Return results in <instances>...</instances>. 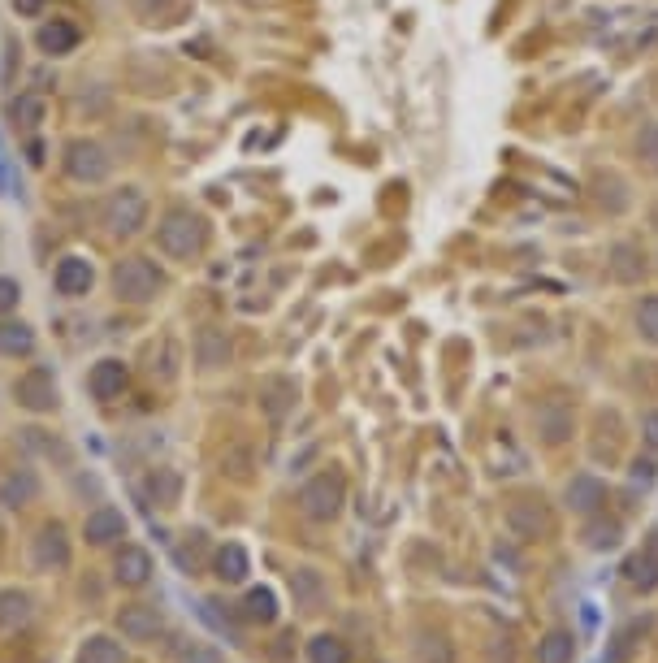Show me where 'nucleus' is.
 Returning <instances> with one entry per match:
<instances>
[{"instance_id": "8", "label": "nucleus", "mask_w": 658, "mask_h": 663, "mask_svg": "<svg viewBox=\"0 0 658 663\" xmlns=\"http://www.w3.org/2000/svg\"><path fill=\"white\" fill-rule=\"evenodd\" d=\"M52 286H57V295L78 299L96 286V269H91L87 256H61L57 269H52Z\"/></svg>"}, {"instance_id": "5", "label": "nucleus", "mask_w": 658, "mask_h": 663, "mask_svg": "<svg viewBox=\"0 0 658 663\" xmlns=\"http://www.w3.org/2000/svg\"><path fill=\"white\" fill-rule=\"evenodd\" d=\"M13 399H18V408H26V412H57V403H61L57 373H52L48 364L26 369L18 382H13Z\"/></svg>"}, {"instance_id": "20", "label": "nucleus", "mask_w": 658, "mask_h": 663, "mask_svg": "<svg viewBox=\"0 0 658 663\" xmlns=\"http://www.w3.org/2000/svg\"><path fill=\"white\" fill-rule=\"evenodd\" d=\"M507 525L516 529V538H537V533H546V512H542V507H537V503L520 499V503H511Z\"/></svg>"}, {"instance_id": "30", "label": "nucleus", "mask_w": 658, "mask_h": 663, "mask_svg": "<svg viewBox=\"0 0 658 663\" xmlns=\"http://www.w3.org/2000/svg\"><path fill=\"white\" fill-rule=\"evenodd\" d=\"M624 572H628V581H633V585H641V590H654V585H658V559L650 551L628 559Z\"/></svg>"}, {"instance_id": "23", "label": "nucleus", "mask_w": 658, "mask_h": 663, "mask_svg": "<svg viewBox=\"0 0 658 663\" xmlns=\"http://www.w3.org/2000/svg\"><path fill=\"white\" fill-rule=\"evenodd\" d=\"M611 278L615 282H637L641 278V247L637 243H615L611 247Z\"/></svg>"}, {"instance_id": "7", "label": "nucleus", "mask_w": 658, "mask_h": 663, "mask_svg": "<svg viewBox=\"0 0 658 663\" xmlns=\"http://www.w3.org/2000/svg\"><path fill=\"white\" fill-rule=\"evenodd\" d=\"M117 629H122V637H130V642H156V637L165 633V616L161 607L152 603H130L117 611Z\"/></svg>"}, {"instance_id": "14", "label": "nucleus", "mask_w": 658, "mask_h": 663, "mask_svg": "<svg viewBox=\"0 0 658 663\" xmlns=\"http://www.w3.org/2000/svg\"><path fill=\"white\" fill-rule=\"evenodd\" d=\"M195 360H200V369H221V364L230 360V338H226V330H217V325H204V330H195Z\"/></svg>"}, {"instance_id": "21", "label": "nucleus", "mask_w": 658, "mask_h": 663, "mask_svg": "<svg viewBox=\"0 0 658 663\" xmlns=\"http://www.w3.org/2000/svg\"><path fill=\"white\" fill-rule=\"evenodd\" d=\"M213 568H217V577L226 581V585H234V581H243L247 572H252V559H247V551L239 542H226L217 551V559H213Z\"/></svg>"}, {"instance_id": "3", "label": "nucleus", "mask_w": 658, "mask_h": 663, "mask_svg": "<svg viewBox=\"0 0 658 663\" xmlns=\"http://www.w3.org/2000/svg\"><path fill=\"white\" fill-rule=\"evenodd\" d=\"M104 226H109V234H117V239L139 234L143 226H148V195H143L139 187L113 191L109 200H104Z\"/></svg>"}, {"instance_id": "31", "label": "nucleus", "mask_w": 658, "mask_h": 663, "mask_svg": "<svg viewBox=\"0 0 658 663\" xmlns=\"http://www.w3.org/2000/svg\"><path fill=\"white\" fill-rule=\"evenodd\" d=\"M637 156H641V165H646L650 174H658V122L641 126V135H637Z\"/></svg>"}, {"instance_id": "9", "label": "nucleus", "mask_w": 658, "mask_h": 663, "mask_svg": "<svg viewBox=\"0 0 658 663\" xmlns=\"http://www.w3.org/2000/svg\"><path fill=\"white\" fill-rule=\"evenodd\" d=\"M35 499H39V477H35V468L13 464V468H5V473H0V507L18 512V507L35 503Z\"/></svg>"}, {"instance_id": "27", "label": "nucleus", "mask_w": 658, "mask_h": 663, "mask_svg": "<svg viewBox=\"0 0 658 663\" xmlns=\"http://www.w3.org/2000/svg\"><path fill=\"white\" fill-rule=\"evenodd\" d=\"M44 113H48V104L39 100V96H18V100L9 104L13 126H22V130H35L39 122H44Z\"/></svg>"}, {"instance_id": "17", "label": "nucleus", "mask_w": 658, "mask_h": 663, "mask_svg": "<svg viewBox=\"0 0 658 663\" xmlns=\"http://www.w3.org/2000/svg\"><path fill=\"white\" fill-rule=\"evenodd\" d=\"M143 490H148V499L156 507H174L182 499V477L174 473V468H152L148 481H143Z\"/></svg>"}, {"instance_id": "16", "label": "nucleus", "mask_w": 658, "mask_h": 663, "mask_svg": "<svg viewBox=\"0 0 658 663\" xmlns=\"http://www.w3.org/2000/svg\"><path fill=\"white\" fill-rule=\"evenodd\" d=\"M260 403H265V412L273 421H282V416L295 408V382L291 377H265V382H260Z\"/></svg>"}, {"instance_id": "36", "label": "nucleus", "mask_w": 658, "mask_h": 663, "mask_svg": "<svg viewBox=\"0 0 658 663\" xmlns=\"http://www.w3.org/2000/svg\"><path fill=\"white\" fill-rule=\"evenodd\" d=\"M44 5H48V0H13V13H18V18H39Z\"/></svg>"}, {"instance_id": "13", "label": "nucleus", "mask_w": 658, "mask_h": 663, "mask_svg": "<svg viewBox=\"0 0 658 663\" xmlns=\"http://www.w3.org/2000/svg\"><path fill=\"white\" fill-rule=\"evenodd\" d=\"M83 538L91 542V546H109V542H117V538H126V516L117 512V507H96V512H87V520H83Z\"/></svg>"}, {"instance_id": "34", "label": "nucleus", "mask_w": 658, "mask_h": 663, "mask_svg": "<svg viewBox=\"0 0 658 663\" xmlns=\"http://www.w3.org/2000/svg\"><path fill=\"white\" fill-rule=\"evenodd\" d=\"M589 533H594V538H589L594 546H615V542H620V525H615V520H611V525H594Z\"/></svg>"}, {"instance_id": "19", "label": "nucleus", "mask_w": 658, "mask_h": 663, "mask_svg": "<svg viewBox=\"0 0 658 663\" xmlns=\"http://www.w3.org/2000/svg\"><path fill=\"white\" fill-rule=\"evenodd\" d=\"M31 624V594L26 590H0V629L13 633Z\"/></svg>"}, {"instance_id": "2", "label": "nucleus", "mask_w": 658, "mask_h": 663, "mask_svg": "<svg viewBox=\"0 0 658 663\" xmlns=\"http://www.w3.org/2000/svg\"><path fill=\"white\" fill-rule=\"evenodd\" d=\"M165 291V273L152 256H126L113 269V295L122 304H152Z\"/></svg>"}, {"instance_id": "33", "label": "nucleus", "mask_w": 658, "mask_h": 663, "mask_svg": "<svg viewBox=\"0 0 658 663\" xmlns=\"http://www.w3.org/2000/svg\"><path fill=\"white\" fill-rule=\"evenodd\" d=\"M18 304H22V286L0 273V317H9V312L18 308Z\"/></svg>"}, {"instance_id": "25", "label": "nucleus", "mask_w": 658, "mask_h": 663, "mask_svg": "<svg viewBox=\"0 0 658 663\" xmlns=\"http://www.w3.org/2000/svg\"><path fill=\"white\" fill-rule=\"evenodd\" d=\"M308 655H312V663H351L347 642H342V637H334V633L312 637V642H308Z\"/></svg>"}, {"instance_id": "10", "label": "nucleus", "mask_w": 658, "mask_h": 663, "mask_svg": "<svg viewBox=\"0 0 658 663\" xmlns=\"http://www.w3.org/2000/svg\"><path fill=\"white\" fill-rule=\"evenodd\" d=\"M130 386V369L117 356H104V360H96L91 364V373H87V390L96 399H122V390Z\"/></svg>"}, {"instance_id": "18", "label": "nucleus", "mask_w": 658, "mask_h": 663, "mask_svg": "<svg viewBox=\"0 0 658 663\" xmlns=\"http://www.w3.org/2000/svg\"><path fill=\"white\" fill-rule=\"evenodd\" d=\"M35 351V330L26 321H0V356L18 360Z\"/></svg>"}, {"instance_id": "12", "label": "nucleus", "mask_w": 658, "mask_h": 663, "mask_svg": "<svg viewBox=\"0 0 658 663\" xmlns=\"http://www.w3.org/2000/svg\"><path fill=\"white\" fill-rule=\"evenodd\" d=\"M35 564L39 568H65L70 564V538H65V525H57V520H52V525H44L35 533Z\"/></svg>"}, {"instance_id": "11", "label": "nucleus", "mask_w": 658, "mask_h": 663, "mask_svg": "<svg viewBox=\"0 0 658 663\" xmlns=\"http://www.w3.org/2000/svg\"><path fill=\"white\" fill-rule=\"evenodd\" d=\"M113 581L126 585V590H139V585H148V581H152V555L143 551V546L126 542L122 551H117V559H113Z\"/></svg>"}, {"instance_id": "28", "label": "nucleus", "mask_w": 658, "mask_h": 663, "mask_svg": "<svg viewBox=\"0 0 658 663\" xmlns=\"http://www.w3.org/2000/svg\"><path fill=\"white\" fill-rule=\"evenodd\" d=\"M572 633H546L537 642V663H572Z\"/></svg>"}, {"instance_id": "24", "label": "nucleus", "mask_w": 658, "mask_h": 663, "mask_svg": "<svg viewBox=\"0 0 658 663\" xmlns=\"http://www.w3.org/2000/svg\"><path fill=\"white\" fill-rule=\"evenodd\" d=\"M78 663H126V650H122V642L96 633L83 642V650H78Z\"/></svg>"}, {"instance_id": "22", "label": "nucleus", "mask_w": 658, "mask_h": 663, "mask_svg": "<svg viewBox=\"0 0 658 663\" xmlns=\"http://www.w3.org/2000/svg\"><path fill=\"white\" fill-rule=\"evenodd\" d=\"M273 616H278V594H273L269 585H256V590H247V598H243V620H252V624H273Z\"/></svg>"}, {"instance_id": "26", "label": "nucleus", "mask_w": 658, "mask_h": 663, "mask_svg": "<svg viewBox=\"0 0 658 663\" xmlns=\"http://www.w3.org/2000/svg\"><path fill=\"white\" fill-rule=\"evenodd\" d=\"M568 499H572V507H581V512H594V507L607 499V490H602L598 477H576L568 486Z\"/></svg>"}, {"instance_id": "37", "label": "nucleus", "mask_w": 658, "mask_h": 663, "mask_svg": "<svg viewBox=\"0 0 658 663\" xmlns=\"http://www.w3.org/2000/svg\"><path fill=\"white\" fill-rule=\"evenodd\" d=\"M641 434H646L650 447H658V412H646V416H641Z\"/></svg>"}, {"instance_id": "6", "label": "nucleus", "mask_w": 658, "mask_h": 663, "mask_svg": "<svg viewBox=\"0 0 658 663\" xmlns=\"http://www.w3.org/2000/svg\"><path fill=\"white\" fill-rule=\"evenodd\" d=\"M113 169V156L96 139H70L65 143V174L74 182H104Z\"/></svg>"}, {"instance_id": "15", "label": "nucleus", "mask_w": 658, "mask_h": 663, "mask_svg": "<svg viewBox=\"0 0 658 663\" xmlns=\"http://www.w3.org/2000/svg\"><path fill=\"white\" fill-rule=\"evenodd\" d=\"M39 48L48 52V57H65V52H74L78 48V26L74 22H65V18H52L39 26Z\"/></svg>"}, {"instance_id": "1", "label": "nucleus", "mask_w": 658, "mask_h": 663, "mask_svg": "<svg viewBox=\"0 0 658 663\" xmlns=\"http://www.w3.org/2000/svg\"><path fill=\"white\" fill-rule=\"evenodd\" d=\"M156 247L169 260H195L208 247V221L191 208H169L156 226Z\"/></svg>"}, {"instance_id": "38", "label": "nucleus", "mask_w": 658, "mask_h": 663, "mask_svg": "<svg viewBox=\"0 0 658 663\" xmlns=\"http://www.w3.org/2000/svg\"><path fill=\"white\" fill-rule=\"evenodd\" d=\"M26 152H31V165H44V143H31Z\"/></svg>"}, {"instance_id": "35", "label": "nucleus", "mask_w": 658, "mask_h": 663, "mask_svg": "<svg viewBox=\"0 0 658 663\" xmlns=\"http://www.w3.org/2000/svg\"><path fill=\"white\" fill-rule=\"evenodd\" d=\"M182 663H221L217 650H208V646H191L187 655H182Z\"/></svg>"}, {"instance_id": "29", "label": "nucleus", "mask_w": 658, "mask_h": 663, "mask_svg": "<svg viewBox=\"0 0 658 663\" xmlns=\"http://www.w3.org/2000/svg\"><path fill=\"white\" fill-rule=\"evenodd\" d=\"M291 590H295V603L317 607V603H321V594H325V581H321L312 568H299L295 577H291Z\"/></svg>"}, {"instance_id": "32", "label": "nucleus", "mask_w": 658, "mask_h": 663, "mask_svg": "<svg viewBox=\"0 0 658 663\" xmlns=\"http://www.w3.org/2000/svg\"><path fill=\"white\" fill-rule=\"evenodd\" d=\"M637 330H641V338L658 343V295L641 299V308H637Z\"/></svg>"}, {"instance_id": "4", "label": "nucleus", "mask_w": 658, "mask_h": 663, "mask_svg": "<svg viewBox=\"0 0 658 663\" xmlns=\"http://www.w3.org/2000/svg\"><path fill=\"white\" fill-rule=\"evenodd\" d=\"M342 499H347V481H342L338 468L317 473L304 490H299V507H304V516H312V520H334L342 512Z\"/></svg>"}]
</instances>
